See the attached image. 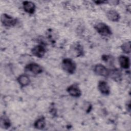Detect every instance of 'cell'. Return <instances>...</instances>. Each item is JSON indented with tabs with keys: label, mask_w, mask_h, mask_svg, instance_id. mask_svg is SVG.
Returning a JSON list of instances; mask_svg holds the SVG:
<instances>
[{
	"label": "cell",
	"mask_w": 131,
	"mask_h": 131,
	"mask_svg": "<svg viewBox=\"0 0 131 131\" xmlns=\"http://www.w3.org/2000/svg\"><path fill=\"white\" fill-rule=\"evenodd\" d=\"M97 32L101 36H107L112 34L110 28L103 23H99L95 26Z\"/></svg>",
	"instance_id": "7a4b0ae2"
},
{
	"label": "cell",
	"mask_w": 131,
	"mask_h": 131,
	"mask_svg": "<svg viewBox=\"0 0 131 131\" xmlns=\"http://www.w3.org/2000/svg\"><path fill=\"white\" fill-rule=\"evenodd\" d=\"M67 91L68 93L72 97H79L81 95V92L77 85L76 84H72L69 86Z\"/></svg>",
	"instance_id": "8992f818"
},
{
	"label": "cell",
	"mask_w": 131,
	"mask_h": 131,
	"mask_svg": "<svg viewBox=\"0 0 131 131\" xmlns=\"http://www.w3.org/2000/svg\"><path fill=\"white\" fill-rule=\"evenodd\" d=\"M98 88L99 91L103 95H108L110 93L109 85L105 81H100L98 84Z\"/></svg>",
	"instance_id": "ba28073f"
},
{
	"label": "cell",
	"mask_w": 131,
	"mask_h": 131,
	"mask_svg": "<svg viewBox=\"0 0 131 131\" xmlns=\"http://www.w3.org/2000/svg\"><path fill=\"white\" fill-rule=\"evenodd\" d=\"M17 81L20 86L24 87L30 83V80L27 75L22 74L17 78Z\"/></svg>",
	"instance_id": "8fae6325"
},
{
	"label": "cell",
	"mask_w": 131,
	"mask_h": 131,
	"mask_svg": "<svg viewBox=\"0 0 131 131\" xmlns=\"http://www.w3.org/2000/svg\"><path fill=\"white\" fill-rule=\"evenodd\" d=\"M119 62L120 66L123 69H128L130 66L129 58L125 56H120L119 57Z\"/></svg>",
	"instance_id": "7c38bea8"
},
{
	"label": "cell",
	"mask_w": 131,
	"mask_h": 131,
	"mask_svg": "<svg viewBox=\"0 0 131 131\" xmlns=\"http://www.w3.org/2000/svg\"><path fill=\"white\" fill-rule=\"evenodd\" d=\"M0 124L2 128L6 129L10 127L11 125V123L9 118L6 116H3L1 117Z\"/></svg>",
	"instance_id": "4fadbf2b"
},
{
	"label": "cell",
	"mask_w": 131,
	"mask_h": 131,
	"mask_svg": "<svg viewBox=\"0 0 131 131\" xmlns=\"http://www.w3.org/2000/svg\"><path fill=\"white\" fill-rule=\"evenodd\" d=\"M61 67L64 71L69 74H73L76 68L75 63L69 58H66L62 60Z\"/></svg>",
	"instance_id": "6da1fadb"
},
{
	"label": "cell",
	"mask_w": 131,
	"mask_h": 131,
	"mask_svg": "<svg viewBox=\"0 0 131 131\" xmlns=\"http://www.w3.org/2000/svg\"><path fill=\"white\" fill-rule=\"evenodd\" d=\"M109 75H110L112 78L115 80H119V79L121 78L120 73L118 70H114L111 72H110Z\"/></svg>",
	"instance_id": "2e32d148"
},
{
	"label": "cell",
	"mask_w": 131,
	"mask_h": 131,
	"mask_svg": "<svg viewBox=\"0 0 131 131\" xmlns=\"http://www.w3.org/2000/svg\"><path fill=\"white\" fill-rule=\"evenodd\" d=\"M46 52L45 48L41 45H37L32 49V54L38 58L42 57Z\"/></svg>",
	"instance_id": "52a82bcc"
},
{
	"label": "cell",
	"mask_w": 131,
	"mask_h": 131,
	"mask_svg": "<svg viewBox=\"0 0 131 131\" xmlns=\"http://www.w3.org/2000/svg\"><path fill=\"white\" fill-rule=\"evenodd\" d=\"M1 20L2 24L6 27H12L15 26L17 23V19L16 18L5 13L2 15Z\"/></svg>",
	"instance_id": "3957f363"
},
{
	"label": "cell",
	"mask_w": 131,
	"mask_h": 131,
	"mask_svg": "<svg viewBox=\"0 0 131 131\" xmlns=\"http://www.w3.org/2000/svg\"><path fill=\"white\" fill-rule=\"evenodd\" d=\"M122 51L126 54H129L130 52V42L127 41L123 43L121 47Z\"/></svg>",
	"instance_id": "9a60e30c"
},
{
	"label": "cell",
	"mask_w": 131,
	"mask_h": 131,
	"mask_svg": "<svg viewBox=\"0 0 131 131\" xmlns=\"http://www.w3.org/2000/svg\"><path fill=\"white\" fill-rule=\"evenodd\" d=\"M106 16L107 18L112 21H117L120 18L119 14L114 10H110L108 11L106 13Z\"/></svg>",
	"instance_id": "30bf717a"
},
{
	"label": "cell",
	"mask_w": 131,
	"mask_h": 131,
	"mask_svg": "<svg viewBox=\"0 0 131 131\" xmlns=\"http://www.w3.org/2000/svg\"><path fill=\"white\" fill-rule=\"evenodd\" d=\"M95 73L99 76L107 77L110 74V71L105 66L101 64H96L94 68Z\"/></svg>",
	"instance_id": "277c9868"
},
{
	"label": "cell",
	"mask_w": 131,
	"mask_h": 131,
	"mask_svg": "<svg viewBox=\"0 0 131 131\" xmlns=\"http://www.w3.org/2000/svg\"><path fill=\"white\" fill-rule=\"evenodd\" d=\"M25 71L34 74H38L42 72V69L39 64L35 63H31L27 64L25 67Z\"/></svg>",
	"instance_id": "5b68a950"
},
{
	"label": "cell",
	"mask_w": 131,
	"mask_h": 131,
	"mask_svg": "<svg viewBox=\"0 0 131 131\" xmlns=\"http://www.w3.org/2000/svg\"><path fill=\"white\" fill-rule=\"evenodd\" d=\"M23 8L24 11L28 13L33 14L35 10V4L29 1H25L23 2Z\"/></svg>",
	"instance_id": "9c48e42d"
},
{
	"label": "cell",
	"mask_w": 131,
	"mask_h": 131,
	"mask_svg": "<svg viewBox=\"0 0 131 131\" xmlns=\"http://www.w3.org/2000/svg\"><path fill=\"white\" fill-rule=\"evenodd\" d=\"M46 125L45 120V118L43 117H41L37 120H36L34 124V126L36 128L39 129H42L45 127V126Z\"/></svg>",
	"instance_id": "5bb4252c"
}]
</instances>
